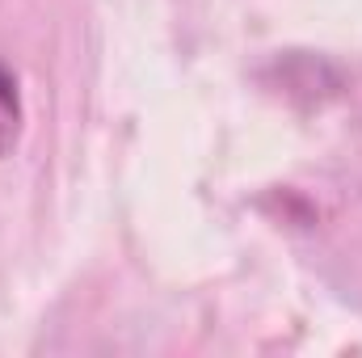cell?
<instances>
[{"label": "cell", "mask_w": 362, "mask_h": 358, "mask_svg": "<svg viewBox=\"0 0 362 358\" xmlns=\"http://www.w3.org/2000/svg\"><path fill=\"white\" fill-rule=\"evenodd\" d=\"M21 89H17V76L0 64V161L13 156L17 139H21Z\"/></svg>", "instance_id": "6da1fadb"}]
</instances>
